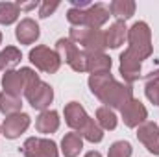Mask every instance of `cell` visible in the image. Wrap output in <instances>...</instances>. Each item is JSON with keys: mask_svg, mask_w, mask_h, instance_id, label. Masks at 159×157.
I'll return each instance as SVG.
<instances>
[{"mask_svg": "<svg viewBox=\"0 0 159 157\" xmlns=\"http://www.w3.org/2000/svg\"><path fill=\"white\" fill-rule=\"evenodd\" d=\"M63 115H65L67 126H69L72 131H78V133L83 129V126H85V124L89 122V118H91L80 102H69V104L65 105V109H63Z\"/></svg>", "mask_w": 159, "mask_h": 157, "instance_id": "obj_11", "label": "cell"}, {"mask_svg": "<svg viewBox=\"0 0 159 157\" xmlns=\"http://www.w3.org/2000/svg\"><path fill=\"white\" fill-rule=\"evenodd\" d=\"M54 50H56V54L59 56L61 63H67V65H70V63L74 61V57L80 54V48L69 39V37H61V39L56 41V48H54Z\"/></svg>", "mask_w": 159, "mask_h": 157, "instance_id": "obj_20", "label": "cell"}, {"mask_svg": "<svg viewBox=\"0 0 159 157\" xmlns=\"http://www.w3.org/2000/svg\"><path fill=\"white\" fill-rule=\"evenodd\" d=\"M83 157H102V154H100L98 150H91V152H87Z\"/></svg>", "mask_w": 159, "mask_h": 157, "instance_id": "obj_32", "label": "cell"}, {"mask_svg": "<svg viewBox=\"0 0 159 157\" xmlns=\"http://www.w3.org/2000/svg\"><path fill=\"white\" fill-rule=\"evenodd\" d=\"M144 94L154 105L159 107V83H144Z\"/></svg>", "mask_w": 159, "mask_h": 157, "instance_id": "obj_29", "label": "cell"}, {"mask_svg": "<svg viewBox=\"0 0 159 157\" xmlns=\"http://www.w3.org/2000/svg\"><path fill=\"white\" fill-rule=\"evenodd\" d=\"M0 135H2V129H0Z\"/></svg>", "mask_w": 159, "mask_h": 157, "instance_id": "obj_34", "label": "cell"}, {"mask_svg": "<svg viewBox=\"0 0 159 157\" xmlns=\"http://www.w3.org/2000/svg\"><path fill=\"white\" fill-rule=\"evenodd\" d=\"M135 9H137V4L133 0H113L109 4L111 17H115L117 20H124V22L135 15Z\"/></svg>", "mask_w": 159, "mask_h": 157, "instance_id": "obj_19", "label": "cell"}, {"mask_svg": "<svg viewBox=\"0 0 159 157\" xmlns=\"http://www.w3.org/2000/svg\"><path fill=\"white\" fill-rule=\"evenodd\" d=\"M24 96H26L28 104H30L34 109H37V111H46V109L50 107V104L54 102V89H52L46 81L41 79L35 87H32L30 91L24 92Z\"/></svg>", "mask_w": 159, "mask_h": 157, "instance_id": "obj_7", "label": "cell"}, {"mask_svg": "<svg viewBox=\"0 0 159 157\" xmlns=\"http://www.w3.org/2000/svg\"><path fill=\"white\" fill-rule=\"evenodd\" d=\"M59 113L54 111V109H46V111H41L39 117L35 118V129L37 133L43 135H52L59 129Z\"/></svg>", "mask_w": 159, "mask_h": 157, "instance_id": "obj_14", "label": "cell"}, {"mask_svg": "<svg viewBox=\"0 0 159 157\" xmlns=\"http://www.w3.org/2000/svg\"><path fill=\"white\" fill-rule=\"evenodd\" d=\"M39 37H41L39 24L34 19H30V17L22 19L17 24V28H15V39L19 41L20 44H34Z\"/></svg>", "mask_w": 159, "mask_h": 157, "instance_id": "obj_13", "label": "cell"}, {"mask_svg": "<svg viewBox=\"0 0 159 157\" xmlns=\"http://www.w3.org/2000/svg\"><path fill=\"white\" fill-rule=\"evenodd\" d=\"M0 44H2V32H0Z\"/></svg>", "mask_w": 159, "mask_h": 157, "instance_id": "obj_33", "label": "cell"}, {"mask_svg": "<svg viewBox=\"0 0 159 157\" xmlns=\"http://www.w3.org/2000/svg\"><path fill=\"white\" fill-rule=\"evenodd\" d=\"M106 107H109V109H122L129 100H133V89H131V85H128V83H122V81H117V79H113V81H109L107 85H106V89L96 96Z\"/></svg>", "mask_w": 159, "mask_h": 157, "instance_id": "obj_2", "label": "cell"}, {"mask_svg": "<svg viewBox=\"0 0 159 157\" xmlns=\"http://www.w3.org/2000/svg\"><path fill=\"white\" fill-rule=\"evenodd\" d=\"M120 115H122L124 126L135 129V128H139L143 122H146V118H148V109L144 107V104H143L141 100L133 98V100H129V102L120 109Z\"/></svg>", "mask_w": 159, "mask_h": 157, "instance_id": "obj_9", "label": "cell"}, {"mask_svg": "<svg viewBox=\"0 0 159 157\" xmlns=\"http://www.w3.org/2000/svg\"><path fill=\"white\" fill-rule=\"evenodd\" d=\"M128 50H131L141 61L148 59L154 54L152 44V30L144 20L135 22L131 28H128Z\"/></svg>", "mask_w": 159, "mask_h": 157, "instance_id": "obj_1", "label": "cell"}, {"mask_svg": "<svg viewBox=\"0 0 159 157\" xmlns=\"http://www.w3.org/2000/svg\"><path fill=\"white\" fill-rule=\"evenodd\" d=\"M124 41H128V26L124 20H115L107 30H106V43L107 48L117 50L124 44Z\"/></svg>", "mask_w": 159, "mask_h": 157, "instance_id": "obj_16", "label": "cell"}, {"mask_svg": "<svg viewBox=\"0 0 159 157\" xmlns=\"http://www.w3.org/2000/svg\"><path fill=\"white\" fill-rule=\"evenodd\" d=\"M80 135H81L83 141H87L91 144H98V142L104 141V129L98 126V122L94 118H89V122L83 126V129L80 131Z\"/></svg>", "mask_w": 159, "mask_h": 157, "instance_id": "obj_24", "label": "cell"}, {"mask_svg": "<svg viewBox=\"0 0 159 157\" xmlns=\"http://www.w3.org/2000/svg\"><path fill=\"white\" fill-rule=\"evenodd\" d=\"M20 74H22V79H24V92L30 91L32 87H35L41 81L39 74H37L34 69H30V67H22V69H20Z\"/></svg>", "mask_w": 159, "mask_h": 157, "instance_id": "obj_28", "label": "cell"}, {"mask_svg": "<svg viewBox=\"0 0 159 157\" xmlns=\"http://www.w3.org/2000/svg\"><path fill=\"white\" fill-rule=\"evenodd\" d=\"M22 54L17 46H6L0 50V70H15V67L20 63Z\"/></svg>", "mask_w": 159, "mask_h": 157, "instance_id": "obj_23", "label": "cell"}, {"mask_svg": "<svg viewBox=\"0 0 159 157\" xmlns=\"http://www.w3.org/2000/svg\"><path fill=\"white\" fill-rule=\"evenodd\" d=\"M57 7H59V2H50V0L41 2L39 4V19H48Z\"/></svg>", "mask_w": 159, "mask_h": 157, "instance_id": "obj_30", "label": "cell"}, {"mask_svg": "<svg viewBox=\"0 0 159 157\" xmlns=\"http://www.w3.org/2000/svg\"><path fill=\"white\" fill-rule=\"evenodd\" d=\"M30 124H32L30 115H26V113H17V115H9V117L4 118L0 129H2V135H4L6 139L15 141V139H19V137L30 128Z\"/></svg>", "mask_w": 159, "mask_h": 157, "instance_id": "obj_8", "label": "cell"}, {"mask_svg": "<svg viewBox=\"0 0 159 157\" xmlns=\"http://www.w3.org/2000/svg\"><path fill=\"white\" fill-rule=\"evenodd\" d=\"M20 17V7L17 2H0V24L9 26Z\"/></svg>", "mask_w": 159, "mask_h": 157, "instance_id": "obj_25", "label": "cell"}, {"mask_svg": "<svg viewBox=\"0 0 159 157\" xmlns=\"http://www.w3.org/2000/svg\"><path fill=\"white\" fill-rule=\"evenodd\" d=\"M28 59L37 70L44 72V74H54L61 67L59 56L56 54L54 48H48L46 44H37L35 48H32L28 54Z\"/></svg>", "mask_w": 159, "mask_h": 157, "instance_id": "obj_4", "label": "cell"}, {"mask_svg": "<svg viewBox=\"0 0 159 157\" xmlns=\"http://www.w3.org/2000/svg\"><path fill=\"white\" fill-rule=\"evenodd\" d=\"M144 81H146V83H159V67L156 70L148 72V74L144 76Z\"/></svg>", "mask_w": 159, "mask_h": 157, "instance_id": "obj_31", "label": "cell"}, {"mask_svg": "<svg viewBox=\"0 0 159 157\" xmlns=\"http://www.w3.org/2000/svg\"><path fill=\"white\" fill-rule=\"evenodd\" d=\"M20 152L24 157H59L57 144L46 137H28L22 142Z\"/></svg>", "mask_w": 159, "mask_h": 157, "instance_id": "obj_5", "label": "cell"}, {"mask_svg": "<svg viewBox=\"0 0 159 157\" xmlns=\"http://www.w3.org/2000/svg\"><path fill=\"white\" fill-rule=\"evenodd\" d=\"M120 63H119V72L122 79H124V83H128V85H131V83H135L137 79L141 78V70H143V61L131 52V50H124L122 54H120Z\"/></svg>", "mask_w": 159, "mask_h": 157, "instance_id": "obj_6", "label": "cell"}, {"mask_svg": "<svg viewBox=\"0 0 159 157\" xmlns=\"http://www.w3.org/2000/svg\"><path fill=\"white\" fill-rule=\"evenodd\" d=\"M69 39L76 46H83L85 52H104L107 48L106 32L93 30V28H70Z\"/></svg>", "mask_w": 159, "mask_h": 157, "instance_id": "obj_3", "label": "cell"}, {"mask_svg": "<svg viewBox=\"0 0 159 157\" xmlns=\"http://www.w3.org/2000/svg\"><path fill=\"white\" fill-rule=\"evenodd\" d=\"M94 120L98 122V126H100L104 131H113V129H117V126H119V117H117V113H115L113 109L106 107V105H102V107L96 109Z\"/></svg>", "mask_w": 159, "mask_h": 157, "instance_id": "obj_21", "label": "cell"}, {"mask_svg": "<svg viewBox=\"0 0 159 157\" xmlns=\"http://www.w3.org/2000/svg\"><path fill=\"white\" fill-rule=\"evenodd\" d=\"M2 89L4 92H9L13 96L24 94V79L20 70H6L2 76Z\"/></svg>", "mask_w": 159, "mask_h": 157, "instance_id": "obj_17", "label": "cell"}, {"mask_svg": "<svg viewBox=\"0 0 159 157\" xmlns=\"http://www.w3.org/2000/svg\"><path fill=\"white\" fill-rule=\"evenodd\" d=\"M85 56H87V72L89 74L111 72L113 59L106 52H85Z\"/></svg>", "mask_w": 159, "mask_h": 157, "instance_id": "obj_15", "label": "cell"}, {"mask_svg": "<svg viewBox=\"0 0 159 157\" xmlns=\"http://www.w3.org/2000/svg\"><path fill=\"white\" fill-rule=\"evenodd\" d=\"M131 154H133V148H131V142L128 141H115L107 150V157H131Z\"/></svg>", "mask_w": 159, "mask_h": 157, "instance_id": "obj_27", "label": "cell"}, {"mask_svg": "<svg viewBox=\"0 0 159 157\" xmlns=\"http://www.w3.org/2000/svg\"><path fill=\"white\" fill-rule=\"evenodd\" d=\"M83 150V139L78 131H70L65 133V137L61 139V154L63 157H78Z\"/></svg>", "mask_w": 159, "mask_h": 157, "instance_id": "obj_18", "label": "cell"}, {"mask_svg": "<svg viewBox=\"0 0 159 157\" xmlns=\"http://www.w3.org/2000/svg\"><path fill=\"white\" fill-rule=\"evenodd\" d=\"M113 74L111 72H100V74H89V79H87V83H89V89H91V92L94 94V96H98L104 89H106V85L109 83V81H113Z\"/></svg>", "mask_w": 159, "mask_h": 157, "instance_id": "obj_26", "label": "cell"}, {"mask_svg": "<svg viewBox=\"0 0 159 157\" xmlns=\"http://www.w3.org/2000/svg\"><path fill=\"white\" fill-rule=\"evenodd\" d=\"M111 13H109V6L96 2L91 4L85 9V28H93V30H100L107 20H109Z\"/></svg>", "mask_w": 159, "mask_h": 157, "instance_id": "obj_12", "label": "cell"}, {"mask_svg": "<svg viewBox=\"0 0 159 157\" xmlns=\"http://www.w3.org/2000/svg\"><path fill=\"white\" fill-rule=\"evenodd\" d=\"M137 139L144 144V148L154 154V155H159V126L152 120H146L143 122L139 128H137Z\"/></svg>", "mask_w": 159, "mask_h": 157, "instance_id": "obj_10", "label": "cell"}, {"mask_svg": "<svg viewBox=\"0 0 159 157\" xmlns=\"http://www.w3.org/2000/svg\"><path fill=\"white\" fill-rule=\"evenodd\" d=\"M0 113L9 117V115H17L22 113V98L20 96H13L9 92H0Z\"/></svg>", "mask_w": 159, "mask_h": 157, "instance_id": "obj_22", "label": "cell"}]
</instances>
